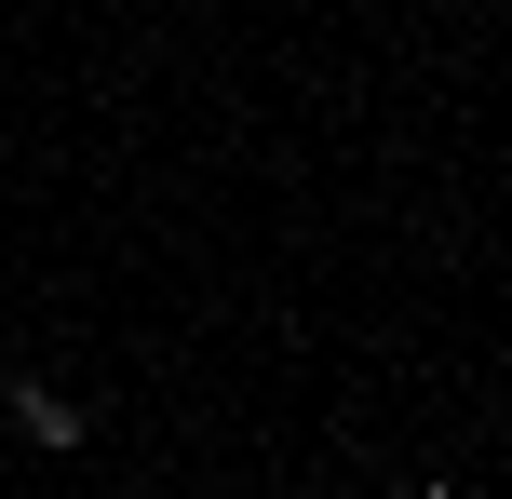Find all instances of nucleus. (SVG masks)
Listing matches in <instances>:
<instances>
[{
  "mask_svg": "<svg viewBox=\"0 0 512 499\" xmlns=\"http://www.w3.org/2000/svg\"><path fill=\"white\" fill-rule=\"evenodd\" d=\"M14 419L41 432V446H81V405H68V392H41V378H27V392H14Z\"/></svg>",
  "mask_w": 512,
  "mask_h": 499,
  "instance_id": "1",
  "label": "nucleus"
}]
</instances>
